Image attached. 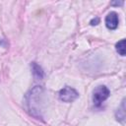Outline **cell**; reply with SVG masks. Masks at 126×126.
I'll use <instances>...</instances> for the list:
<instances>
[{"label": "cell", "mask_w": 126, "mask_h": 126, "mask_svg": "<svg viewBox=\"0 0 126 126\" xmlns=\"http://www.w3.org/2000/svg\"><path fill=\"white\" fill-rule=\"evenodd\" d=\"M110 94L109 90L105 86H98L94 89L93 93V101L95 106H99Z\"/></svg>", "instance_id": "obj_1"}, {"label": "cell", "mask_w": 126, "mask_h": 126, "mask_svg": "<svg viewBox=\"0 0 126 126\" xmlns=\"http://www.w3.org/2000/svg\"><path fill=\"white\" fill-rule=\"evenodd\" d=\"M78 96H79L78 92L71 87H64L59 92V98L64 102H72Z\"/></svg>", "instance_id": "obj_2"}, {"label": "cell", "mask_w": 126, "mask_h": 126, "mask_svg": "<svg viewBox=\"0 0 126 126\" xmlns=\"http://www.w3.org/2000/svg\"><path fill=\"white\" fill-rule=\"evenodd\" d=\"M119 24V19L118 15L115 12H110L106 17H105V26L109 30H115L118 27Z\"/></svg>", "instance_id": "obj_3"}, {"label": "cell", "mask_w": 126, "mask_h": 126, "mask_svg": "<svg viewBox=\"0 0 126 126\" xmlns=\"http://www.w3.org/2000/svg\"><path fill=\"white\" fill-rule=\"evenodd\" d=\"M32 74L34 76L35 79H42L43 78V71L41 69V67L39 65H37L35 62L32 63Z\"/></svg>", "instance_id": "obj_4"}, {"label": "cell", "mask_w": 126, "mask_h": 126, "mask_svg": "<svg viewBox=\"0 0 126 126\" xmlns=\"http://www.w3.org/2000/svg\"><path fill=\"white\" fill-rule=\"evenodd\" d=\"M115 47H116V51H117L121 56H124V55H125V39L119 40V41L116 43Z\"/></svg>", "instance_id": "obj_5"}, {"label": "cell", "mask_w": 126, "mask_h": 126, "mask_svg": "<svg viewBox=\"0 0 126 126\" xmlns=\"http://www.w3.org/2000/svg\"><path fill=\"white\" fill-rule=\"evenodd\" d=\"M99 22V20H98V18H95V19H93L92 21H91V25H97V23Z\"/></svg>", "instance_id": "obj_6"}]
</instances>
